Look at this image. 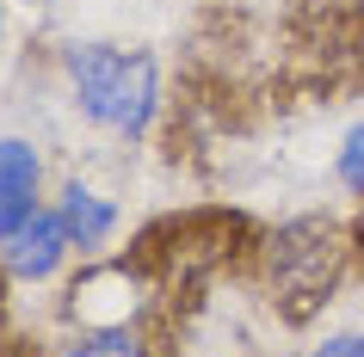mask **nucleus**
I'll use <instances>...</instances> for the list:
<instances>
[{
	"label": "nucleus",
	"instance_id": "6",
	"mask_svg": "<svg viewBox=\"0 0 364 357\" xmlns=\"http://www.w3.org/2000/svg\"><path fill=\"white\" fill-rule=\"evenodd\" d=\"M333 179L364 204V123H352V130L340 136V148H333Z\"/></svg>",
	"mask_w": 364,
	"mask_h": 357
},
{
	"label": "nucleus",
	"instance_id": "5",
	"mask_svg": "<svg viewBox=\"0 0 364 357\" xmlns=\"http://www.w3.org/2000/svg\"><path fill=\"white\" fill-rule=\"evenodd\" d=\"M56 357H154L142 326H80L56 345Z\"/></svg>",
	"mask_w": 364,
	"mask_h": 357
},
{
	"label": "nucleus",
	"instance_id": "2",
	"mask_svg": "<svg viewBox=\"0 0 364 357\" xmlns=\"http://www.w3.org/2000/svg\"><path fill=\"white\" fill-rule=\"evenodd\" d=\"M68 259H75V241H68V228H62L56 204H43L38 216L13 234V241L0 246V278L19 283V290H31V283H50Z\"/></svg>",
	"mask_w": 364,
	"mask_h": 357
},
{
	"label": "nucleus",
	"instance_id": "7",
	"mask_svg": "<svg viewBox=\"0 0 364 357\" xmlns=\"http://www.w3.org/2000/svg\"><path fill=\"white\" fill-rule=\"evenodd\" d=\"M309 357H364V333H333V339H321Z\"/></svg>",
	"mask_w": 364,
	"mask_h": 357
},
{
	"label": "nucleus",
	"instance_id": "9",
	"mask_svg": "<svg viewBox=\"0 0 364 357\" xmlns=\"http://www.w3.org/2000/svg\"><path fill=\"white\" fill-rule=\"evenodd\" d=\"M0 357H25V351H6V345H0Z\"/></svg>",
	"mask_w": 364,
	"mask_h": 357
},
{
	"label": "nucleus",
	"instance_id": "3",
	"mask_svg": "<svg viewBox=\"0 0 364 357\" xmlns=\"http://www.w3.org/2000/svg\"><path fill=\"white\" fill-rule=\"evenodd\" d=\"M43 209V154L31 136H0V246Z\"/></svg>",
	"mask_w": 364,
	"mask_h": 357
},
{
	"label": "nucleus",
	"instance_id": "4",
	"mask_svg": "<svg viewBox=\"0 0 364 357\" xmlns=\"http://www.w3.org/2000/svg\"><path fill=\"white\" fill-rule=\"evenodd\" d=\"M56 216L68 228V241H75V259H105V246L117 241V228H124V209L105 197L99 185L87 179H68L56 191Z\"/></svg>",
	"mask_w": 364,
	"mask_h": 357
},
{
	"label": "nucleus",
	"instance_id": "1",
	"mask_svg": "<svg viewBox=\"0 0 364 357\" xmlns=\"http://www.w3.org/2000/svg\"><path fill=\"white\" fill-rule=\"evenodd\" d=\"M62 87H68V105L117 142H142L161 117V62L136 43H62Z\"/></svg>",
	"mask_w": 364,
	"mask_h": 357
},
{
	"label": "nucleus",
	"instance_id": "8",
	"mask_svg": "<svg viewBox=\"0 0 364 357\" xmlns=\"http://www.w3.org/2000/svg\"><path fill=\"white\" fill-rule=\"evenodd\" d=\"M0 31H6V0H0Z\"/></svg>",
	"mask_w": 364,
	"mask_h": 357
}]
</instances>
